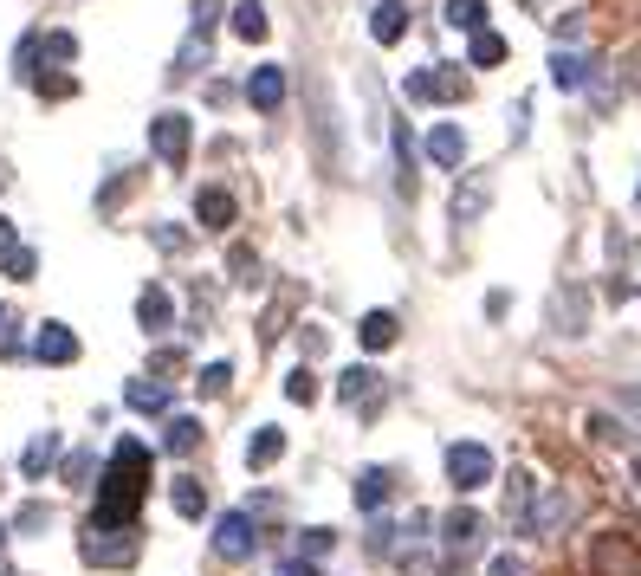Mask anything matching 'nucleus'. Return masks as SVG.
Segmentation results:
<instances>
[{"label": "nucleus", "mask_w": 641, "mask_h": 576, "mask_svg": "<svg viewBox=\"0 0 641 576\" xmlns=\"http://www.w3.org/2000/svg\"><path fill=\"white\" fill-rule=\"evenodd\" d=\"M428 162L434 169H460V162H467V130H460V123H434L428 130Z\"/></svg>", "instance_id": "9d476101"}, {"label": "nucleus", "mask_w": 641, "mask_h": 576, "mask_svg": "<svg viewBox=\"0 0 641 576\" xmlns=\"http://www.w3.org/2000/svg\"><path fill=\"white\" fill-rule=\"evenodd\" d=\"M124 408H136V415H162V408H169V382L162 376H130L124 382Z\"/></svg>", "instance_id": "f8f14e48"}, {"label": "nucleus", "mask_w": 641, "mask_h": 576, "mask_svg": "<svg viewBox=\"0 0 641 576\" xmlns=\"http://www.w3.org/2000/svg\"><path fill=\"white\" fill-rule=\"evenodd\" d=\"M33 85H39V98H72V91H78V78H72V72H39Z\"/></svg>", "instance_id": "2f4dec72"}, {"label": "nucleus", "mask_w": 641, "mask_h": 576, "mask_svg": "<svg viewBox=\"0 0 641 576\" xmlns=\"http://www.w3.org/2000/svg\"><path fill=\"white\" fill-rule=\"evenodd\" d=\"M169 499H175V512H182V518H201V512H208V492H201V479H175V486H169Z\"/></svg>", "instance_id": "393cba45"}, {"label": "nucleus", "mask_w": 641, "mask_h": 576, "mask_svg": "<svg viewBox=\"0 0 641 576\" xmlns=\"http://www.w3.org/2000/svg\"><path fill=\"white\" fill-rule=\"evenodd\" d=\"M337 551V531L331 525H311L305 538H298V557H305V564H318V557H331Z\"/></svg>", "instance_id": "c85d7f7f"}, {"label": "nucleus", "mask_w": 641, "mask_h": 576, "mask_svg": "<svg viewBox=\"0 0 641 576\" xmlns=\"http://www.w3.org/2000/svg\"><path fill=\"white\" fill-rule=\"evenodd\" d=\"M447 26H467V33H486V0H447Z\"/></svg>", "instance_id": "cd10ccee"}, {"label": "nucleus", "mask_w": 641, "mask_h": 576, "mask_svg": "<svg viewBox=\"0 0 641 576\" xmlns=\"http://www.w3.org/2000/svg\"><path fill=\"white\" fill-rule=\"evenodd\" d=\"M0 324H7V311H0Z\"/></svg>", "instance_id": "c03bdc74"}, {"label": "nucleus", "mask_w": 641, "mask_h": 576, "mask_svg": "<svg viewBox=\"0 0 641 576\" xmlns=\"http://www.w3.org/2000/svg\"><path fill=\"white\" fill-rule=\"evenodd\" d=\"M188 143H195V123H188L182 111H162L156 123H149V149H156V162H169V169L188 162Z\"/></svg>", "instance_id": "39448f33"}, {"label": "nucleus", "mask_w": 641, "mask_h": 576, "mask_svg": "<svg viewBox=\"0 0 641 576\" xmlns=\"http://www.w3.org/2000/svg\"><path fill=\"white\" fill-rule=\"evenodd\" d=\"M635 201H641V188H635Z\"/></svg>", "instance_id": "a18cd8bd"}, {"label": "nucleus", "mask_w": 641, "mask_h": 576, "mask_svg": "<svg viewBox=\"0 0 641 576\" xmlns=\"http://www.w3.org/2000/svg\"><path fill=\"white\" fill-rule=\"evenodd\" d=\"M149 492V447L124 434V441L111 447V466H104L98 479V512L91 518H111V525H136V505H143Z\"/></svg>", "instance_id": "f257e3e1"}, {"label": "nucleus", "mask_w": 641, "mask_h": 576, "mask_svg": "<svg viewBox=\"0 0 641 576\" xmlns=\"http://www.w3.org/2000/svg\"><path fill=\"white\" fill-rule=\"evenodd\" d=\"M467 65H486V72H493V65H506V39H499L493 26H486V33H473V46H467Z\"/></svg>", "instance_id": "b1692460"}, {"label": "nucleus", "mask_w": 641, "mask_h": 576, "mask_svg": "<svg viewBox=\"0 0 641 576\" xmlns=\"http://www.w3.org/2000/svg\"><path fill=\"white\" fill-rule=\"evenodd\" d=\"M85 564H130L136 557V525H111V518H91L85 538H78Z\"/></svg>", "instance_id": "7ed1b4c3"}, {"label": "nucleus", "mask_w": 641, "mask_h": 576, "mask_svg": "<svg viewBox=\"0 0 641 576\" xmlns=\"http://www.w3.org/2000/svg\"><path fill=\"white\" fill-rule=\"evenodd\" d=\"M590 72H596V65L590 59H583V52H551V85H564V91H577V85H590Z\"/></svg>", "instance_id": "a211bd4d"}, {"label": "nucleus", "mask_w": 641, "mask_h": 576, "mask_svg": "<svg viewBox=\"0 0 641 576\" xmlns=\"http://www.w3.org/2000/svg\"><path fill=\"white\" fill-rule=\"evenodd\" d=\"M162 447H169L175 460L195 454V447H201V421H195V415H169V428H162Z\"/></svg>", "instance_id": "412c9836"}, {"label": "nucleus", "mask_w": 641, "mask_h": 576, "mask_svg": "<svg viewBox=\"0 0 641 576\" xmlns=\"http://www.w3.org/2000/svg\"><path fill=\"white\" fill-rule=\"evenodd\" d=\"M564 518H570V499L564 492H544V499L518 518V538H551V531H564Z\"/></svg>", "instance_id": "6e6552de"}, {"label": "nucleus", "mask_w": 641, "mask_h": 576, "mask_svg": "<svg viewBox=\"0 0 641 576\" xmlns=\"http://www.w3.org/2000/svg\"><path fill=\"white\" fill-rule=\"evenodd\" d=\"M370 382H376V376L357 363V369H344V376H337V395H344V402H357V395H370Z\"/></svg>", "instance_id": "473e14b6"}, {"label": "nucleus", "mask_w": 641, "mask_h": 576, "mask_svg": "<svg viewBox=\"0 0 641 576\" xmlns=\"http://www.w3.org/2000/svg\"><path fill=\"white\" fill-rule=\"evenodd\" d=\"M253 544H259V531H253V518H247V512H227L221 525H214V557H227V564L253 557Z\"/></svg>", "instance_id": "0eeeda50"}, {"label": "nucleus", "mask_w": 641, "mask_h": 576, "mask_svg": "<svg viewBox=\"0 0 641 576\" xmlns=\"http://www.w3.org/2000/svg\"><path fill=\"white\" fill-rule=\"evenodd\" d=\"M486 201H493V182H486V175H467V182H460V195H454V221L467 227L473 214L486 208Z\"/></svg>", "instance_id": "aec40b11"}, {"label": "nucleus", "mask_w": 641, "mask_h": 576, "mask_svg": "<svg viewBox=\"0 0 641 576\" xmlns=\"http://www.w3.org/2000/svg\"><path fill=\"white\" fill-rule=\"evenodd\" d=\"M279 454H285V434H279V428H259L253 441H247V466H253V473H266Z\"/></svg>", "instance_id": "5701e85b"}, {"label": "nucleus", "mask_w": 641, "mask_h": 576, "mask_svg": "<svg viewBox=\"0 0 641 576\" xmlns=\"http://www.w3.org/2000/svg\"><path fill=\"white\" fill-rule=\"evenodd\" d=\"M65 486H91V454H72V460H65Z\"/></svg>", "instance_id": "f704fd0d"}, {"label": "nucleus", "mask_w": 641, "mask_h": 576, "mask_svg": "<svg viewBox=\"0 0 641 576\" xmlns=\"http://www.w3.org/2000/svg\"><path fill=\"white\" fill-rule=\"evenodd\" d=\"M195 221L208 227V233H227V227L240 221V201L227 195V188H201V195H195Z\"/></svg>", "instance_id": "1a4fd4ad"}, {"label": "nucleus", "mask_w": 641, "mask_h": 576, "mask_svg": "<svg viewBox=\"0 0 641 576\" xmlns=\"http://www.w3.org/2000/svg\"><path fill=\"white\" fill-rule=\"evenodd\" d=\"M480 531H486V518L473 512V505H454V512L441 518V544H447V551H467V544L480 538Z\"/></svg>", "instance_id": "ddd939ff"}, {"label": "nucleus", "mask_w": 641, "mask_h": 576, "mask_svg": "<svg viewBox=\"0 0 641 576\" xmlns=\"http://www.w3.org/2000/svg\"><path fill=\"white\" fill-rule=\"evenodd\" d=\"M402 33H408V7H402V0H376V13H370V39H376V46H395Z\"/></svg>", "instance_id": "f3484780"}, {"label": "nucleus", "mask_w": 641, "mask_h": 576, "mask_svg": "<svg viewBox=\"0 0 641 576\" xmlns=\"http://www.w3.org/2000/svg\"><path fill=\"white\" fill-rule=\"evenodd\" d=\"M486 576H525V564H518V557L506 551V557H493V564H486Z\"/></svg>", "instance_id": "e433bc0d"}, {"label": "nucleus", "mask_w": 641, "mask_h": 576, "mask_svg": "<svg viewBox=\"0 0 641 576\" xmlns=\"http://www.w3.org/2000/svg\"><path fill=\"white\" fill-rule=\"evenodd\" d=\"M408 98H421V104H460L467 98V72H454V65H434V72H415L408 78Z\"/></svg>", "instance_id": "423d86ee"}, {"label": "nucleus", "mask_w": 641, "mask_h": 576, "mask_svg": "<svg viewBox=\"0 0 641 576\" xmlns=\"http://www.w3.org/2000/svg\"><path fill=\"white\" fill-rule=\"evenodd\" d=\"M357 337H363V350H389L395 337H402V318H395V311H370V318L357 324Z\"/></svg>", "instance_id": "6ab92c4d"}, {"label": "nucleus", "mask_w": 641, "mask_h": 576, "mask_svg": "<svg viewBox=\"0 0 641 576\" xmlns=\"http://www.w3.org/2000/svg\"><path fill=\"white\" fill-rule=\"evenodd\" d=\"M0 253H20V240H13V221L0 214Z\"/></svg>", "instance_id": "ea45409f"}, {"label": "nucleus", "mask_w": 641, "mask_h": 576, "mask_svg": "<svg viewBox=\"0 0 641 576\" xmlns=\"http://www.w3.org/2000/svg\"><path fill=\"white\" fill-rule=\"evenodd\" d=\"M635 486H641V454H635Z\"/></svg>", "instance_id": "79ce46f5"}, {"label": "nucleus", "mask_w": 641, "mask_h": 576, "mask_svg": "<svg viewBox=\"0 0 641 576\" xmlns=\"http://www.w3.org/2000/svg\"><path fill=\"white\" fill-rule=\"evenodd\" d=\"M583 33H590V26H583V13H564V20H557V39H570V46H577Z\"/></svg>", "instance_id": "c9c22d12"}, {"label": "nucleus", "mask_w": 641, "mask_h": 576, "mask_svg": "<svg viewBox=\"0 0 641 576\" xmlns=\"http://www.w3.org/2000/svg\"><path fill=\"white\" fill-rule=\"evenodd\" d=\"M234 33L247 39V46H259V39L272 33V20H266V7H259V0H240V7H234Z\"/></svg>", "instance_id": "4be33fe9"}, {"label": "nucleus", "mask_w": 641, "mask_h": 576, "mask_svg": "<svg viewBox=\"0 0 641 576\" xmlns=\"http://www.w3.org/2000/svg\"><path fill=\"white\" fill-rule=\"evenodd\" d=\"M227 382H234V363H208V369H201V376H195V389H201V395H208V402H214V395H227Z\"/></svg>", "instance_id": "c756f323"}, {"label": "nucleus", "mask_w": 641, "mask_h": 576, "mask_svg": "<svg viewBox=\"0 0 641 576\" xmlns=\"http://www.w3.org/2000/svg\"><path fill=\"white\" fill-rule=\"evenodd\" d=\"M622 408H629V415H641V382H635V389H622Z\"/></svg>", "instance_id": "a19ab883"}, {"label": "nucleus", "mask_w": 641, "mask_h": 576, "mask_svg": "<svg viewBox=\"0 0 641 576\" xmlns=\"http://www.w3.org/2000/svg\"><path fill=\"white\" fill-rule=\"evenodd\" d=\"M389 499H395V473H383V466H363V473H357V512H383Z\"/></svg>", "instance_id": "dca6fc26"}, {"label": "nucleus", "mask_w": 641, "mask_h": 576, "mask_svg": "<svg viewBox=\"0 0 641 576\" xmlns=\"http://www.w3.org/2000/svg\"><path fill=\"white\" fill-rule=\"evenodd\" d=\"M493 479V447L486 441H454L447 447V486L454 492H480Z\"/></svg>", "instance_id": "20e7f679"}, {"label": "nucleus", "mask_w": 641, "mask_h": 576, "mask_svg": "<svg viewBox=\"0 0 641 576\" xmlns=\"http://www.w3.org/2000/svg\"><path fill=\"white\" fill-rule=\"evenodd\" d=\"M201 65H208V33H188V46L175 52V65H169V78H195Z\"/></svg>", "instance_id": "a878e982"}, {"label": "nucleus", "mask_w": 641, "mask_h": 576, "mask_svg": "<svg viewBox=\"0 0 641 576\" xmlns=\"http://www.w3.org/2000/svg\"><path fill=\"white\" fill-rule=\"evenodd\" d=\"M33 356H39V363H78V337L65 331V324H39Z\"/></svg>", "instance_id": "4468645a"}, {"label": "nucleus", "mask_w": 641, "mask_h": 576, "mask_svg": "<svg viewBox=\"0 0 641 576\" xmlns=\"http://www.w3.org/2000/svg\"><path fill=\"white\" fill-rule=\"evenodd\" d=\"M247 98H253V111H279V104H285V72H279V65H259V72L247 78Z\"/></svg>", "instance_id": "2eb2a0df"}, {"label": "nucleus", "mask_w": 641, "mask_h": 576, "mask_svg": "<svg viewBox=\"0 0 641 576\" xmlns=\"http://www.w3.org/2000/svg\"><path fill=\"white\" fill-rule=\"evenodd\" d=\"M0 544H7V525H0Z\"/></svg>", "instance_id": "37998d69"}, {"label": "nucleus", "mask_w": 641, "mask_h": 576, "mask_svg": "<svg viewBox=\"0 0 641 576\" xmlns=\"http://www.w3.org/2000/svg\"><path fill=\"white\" fill-rule=\"evenodd\" d=\"M136 324H143L149 337H162L175 324V298L162 292V285H143V292H136Z\"/></svg>", "instance_id": "9b49d317"}, {"label": "nucleus", "mask_w": 641, "mask_h": 576, "mask_svg": "<svg viewBox=\"0 0 641 576\" xmlns=\"http://www.w3.org/2000/svg\"><path fill=\"white\" fill-rule=\"evenodd\" d=\"M583 570L590 576H641V538H629V531H596L590 551H583Z\"/></svg>", "instance_id": "f03ea898"}, {"label": "nucleus", "mask_w": 641, "mask_h": 576, "mask_svg": "<svg viewBox=\"0 0 641 576\" xmlns=\"http://www.w3.org/2000/svg\"><path fill=\"white\" fill-rule=\"evenodd\" d=\"M590 428H596V441H622V428L609 415H590Z\"/></svg>", "instance_id": "58836bf2"}, {"label": "nucleus", "mask_w": 641, "mask_h": 576, "mask_svg": "<svg viewBox=\"0 0 641 576\" xmlns=\"http://www.w3.org/2000/svg\"><path fill=\"white\" fill-rule=\"evenodd\" d=\"M52 460H59V441H52V434H39V441H33V447H26V454H20V473H26V479H39V473H46Z\"/></svg>", "instance_id": "bb28decb"}, {"label": "nucleus", "mask_w": 641, "mask_h": 576, "mask_svg": "<svg viewBox=\"0 0 641 576\" xmlns=\"http://www.w3.org/2000/svg\"><path fill=\"white\" fill-rule=\"evenodd\" d=\"M33 266H39V259H33V246H20V253H7V279H33Z\"/></svg>", "instance_id": "72a5a7b5"}, {"label": "nucleus", "mask_w": 641, "mask_h": 576, "mask_svg": "<svg viewBox=\"0 0 641 576\" xmlns=\"http://www.w3.org/2000/svg\"><path fill=\"white\" fill-rule=\"evenodd\" d=\"M285 395H292L298 408H311L318 402V376H311V369H292V376H285Z\"/></svg>", "instance_id": "7c9ffc66"}, {"label": "nucleus", "mask_w": 641, "mask_h": 576, "mask_svg": "<svg viewBox=\"0 0 641 576\" xmlns=\"http://www.w3.org/2000/svg\"><path fill=\"white\" fill-rule=\"evenodd\" d=\"M272 576H318V564H305V557H285V564L272 570Z\"/></svg>", "instance_id": "4c0bfd02"}]
</instances>
